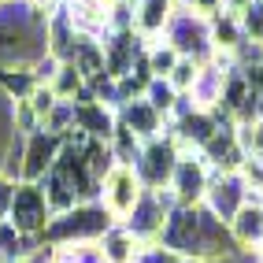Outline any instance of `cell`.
<instances>
[{"mask_svg": "<svg viewBox=\"0 0 263 263\" xmlns=\"http://www.w3.org/2000/svg\"><path fill=\"white\" fill-rule=\"evenodd\" d=\"M156 245L182 259H193V263H222L237 249L230 237V226L219 222L204 204H189V208L174 204Z\"/></svg>", "mask_w": 263, "mask_h": 263, "instance_id": "1", "label": "cell"}, {"mask_svg": "<svg viewBox=\"0 0 263 263\" xmlns=\"http://www.w3.org/2000/svg\"><path fill=\"white\" fill-rule=\"evenodd\" d=\"M115 219L104 212L100 200H89V204H74L71 212H60L52 215V222L45 226L41 241L52 245V249H74V245H97L100 234L108 230Z\"/></svg>", "mask_w": 263, "mask_h": 263, "instance_id": "2", "label": "cell"}, {"mask_svg": "<svg viewBox=\"0 0 263 263\" xmlns=\"http://www.w3.org/2000/svg\"><path fill=\"white\" fill-rule=\"evenodd\" d=\"M163 41L185 60H197L208 63L215 56V45H212V26H208L204 15H193V11H174L171 23L163 30Z\"/></svg>", "mask_w": 263, "mask_h": 263, "instance_id": "3", "label": "cell"}, {"mask_svg": "<svg viewBox=\"0 0 263 263\" xmlns=\"http://www.w3.org/2000/svg\"><path fill=\"white\" fill-rule=\"evenodd\" d=\"M174 212V197H171V189H145L141 193V200L134 204V212L122 219V226L145 245V249H152L156 241H160L163 234V222L167 215Z\"/></svg>", "mask_w": 263, "mask_h": 263, "instance_id": "4", "label": "cell"}, {"mask_svg": "<svg viewBox=\"0 0 263 263\" xmlns=\"http://www.w3.org/2000/svg\"><path fill=\"white\" fill-rule=\"evenodd\" d=\"M4 219H8L19 234H26V237H41L45 226L52 222V208H48V200H45L41 185H37V182H19V185H15Z\"/></svg>", "mask_w": 263, "mask_h": 263, "instance_id": "5", "label": "cell"}, {"mask_svg": "<svg viewBox=\"0 0 263 263\" xmlns=\"http://www.w3.org/2000/svg\"><path fill=\"white\" fill-rule=\"evenodd\" d=\"M178 156H182V148L171 134H160V137H152V141H145L141 152H137V160H134V171H137V178H141V185L145 189H167Z\"/></svg>", "mask_w": 263, "mask_h": 263, "instance_id": "6", "label": "cell"}, {"mask_svg": "<svg viewBox=\"0 0 263 263\" xmlns=\"http://www.w3.org/2000/svg\"><path fill=\"white\" fill-rule=\"evenodd\" d=\"M141 178H137V171L126 167V163H115L108 174H104V182H100V204H104V212H108L115 222H122L130 212H134V204L141 200Z\"/></svg>", "mask_w": 263, "mask_h": 263, "instance_id": "7", "label": "cell"}, {"mask_svg": "<svg viewBox=\"0 0 263 263\" xmlns=\"http://www.w3.org/2000/svg\"><path fill=\"white\" fill-rule=\"evenodd\" d=\"M208 182H212V167H208V160L200 152H182L178 163H174V174H171V197L174 204H200L204 193H208Z\"/></svg>", "mask_w": 263, "mask_h": 263, "instance_id": "8", "label": "cell"}, {"mask_svg": "<svg viewBox=\"0 0 263 263\" xmlns=\"http://www.w3.org/2000/svg\"><path fill=\"white\" fill-rule=\"evenodd\" d=\"M245 200H249V189H245V182L237 178V171H212V182H208V193H204L200 204L219 222H230L241 212Z\"/></svg>", "mask_w": 263, "mask_h": 263, "instance_id": "9", "label": "cell"}, {"mask_svg": "<svg viewBox=\"0 0 263 263\" xmlns=\"http://www.w3.org/2000/svg\"><path fill=\"white\" fill-rule=\"evenodd\" d=\"M60 152H63V134H52V130L26 134V145H23V182H41L45 174L52 171V163L60 160Z\"/></svg>", "mask_w": 263, "mask_h": 263, "instance_id": "10", "label": "cell"}, {"mask_svg": "<svg viewBox=\"0 0 263 263\" xmlns=\"http://www.w3.org/2000/svg\"><path fill=\"white\" fill-rule=\"evenodd\" d=\"M145 252H148V249H145V245L137 241L122 222H111L108 230L100 234V241H97L100 263H141Z\"/></svg>", "mask_w": 263, "mask_h": 263, "instance_id": "11", "label": "cell"}, {"mask_svg": "<svg viewBox=\"0 0 263 263\" xmlns=\"http://www.w3.org/2000/svg\"><path fill=\"white\" fill-rule=\"evenodd\" d=\"M115 122H119V111L104 108V104H97V100H89V97L74 100V126H71V130L93 137V141H111Z\"/></svg>", "mask_w": 263, "mask_h": 263, "instance_id": "12", "label": "cell"}, {"mask_svg": "<svg viewBox=\"0 0 263 263\" xmlns=\"http://www.w3.org/2000/svg\"><path fill=\"white\" fill-rule=\"evenodd\" d=\"M119 122L137 137V141H152V137L167 134V119L156 111L145 97H137V100H126V104H122V108H119Z\"/></svg>", "mask_w": 263, "mask_h": 263, "instance_id": "13", "label": "cell"}, {"mask_svg": "<svg viewBox=\"0 0 263 263\" xmlns=\"http://www.w3.org/2000/svg\"><path fill=\"white\" fill-rule=\"evenodd\" d=\"M230 226V237L237 249L245 252H259L263 249V200H245L241 212L226 222Z\"/></svg>", "mask_w": 263, "mask_h": 263, "instance_id": "14", "label": "cell"}, {"mask_svg": "<svg viewBox=\"0 0 263 263\" xmlns=\"http://www.w3.org/2000/svg\"><path fill=\"white\" fill-rule=\"evenodd\" d=\"M174 15V0H137L134 4V33L145 41H160Z\"/></svg>", "mask_w": 263, "mask_h": 263, "instance_id": "15", "label": "cell"}, {"mask_svg": "<svg viewBox=\"0 0 263 263\" xmlns=\"http://www.w3.org/2000/svg\"><path fill=\"white\" fill-rule=\"evenodd\" d=\"M37 85H41V82H37L33 63H0V93H4L11 104L30 100Z\"/></svg>", "mask_w": 263, "mask_h": 263, "instance_id": "16", "label": "cell"}, {"mask_svg": "<svg viewBox=\"0 0 263 263\" xmlns=\"http://www.w3.org/2000/svg\"><path fill=\"white\" fill-rule=\"evenodd\" d=\"M33 249H37L33 237L19 234L8 219H0V263H26Z\"/></svg>", "mask_w": 263, "mask_h": 263, "instance_id": "17", "label": "cell"}, {"mask_svg": "<svg viewBox=\"0 0 263 263\" xmlns=\"http://www.w3.org/2000/svg\"><path fill=\"white\" fill-rule=\"evenodd\" d=\"M48 89L56 93V100H82V93H85V78L74 71V63H63L60 60V67H56V74H52V82H48Z\"/></svg>", "mask_w": 263, "mask_h": 263, "instance_id": "18", "label": "cell"}, {"mask_svg": "<svg viewBox=\"0 0 263 263\" xmlns=\"http://www.w3.org/2000/svg\"><path fill=\"white\" fill-rule=\"evenodd\" d=\"M145 100H148L152 108H156V111H160V115L171 122V115H174V108H178L182 93L174 89V85H171L167 78H152V82H148V89H145Z\"/></svg>", "mask_w": 263, "mask_h": 263, "instance_id": "19", "label": "cell"}, {"mask_svg": "<svg viewBox=\"0 0 263 263\" xmlns=\"http://www.w3.org/2000/svg\"><path fill=\"white\" fill-rule=\"evenodd\" d=\"M145 60H148L152 78H167V74L174 71V63H178L182 56H178V52H174L167 41H148V45H145Z\"/></svg>", "mask_w": 263, "mask_h": 263, "instance_id": "20", "label": "cell"}, {"mask_svg": "<svg viewBox=\"0 0 263 263\" xmlns=\"http://www.w3.org/2000/svg\"><path fill=\"white\" fill-rule=\"evenodd\" d=\"M237 23H241V33H245V41H252V45H263V0H252L249 8H245L237 15Z\"/></svg>", "mask_w": 263, "mask_h": 263, "instance_id": "21", "label": "cell"}, {"mask_svg": "<svg viewBox=\"0 0 263 263\" xmlns=\"http://www.w3.org/2000/svg\"><path fill=\"white\" fill-rule=\"evenodd\" d=\"M197 71H200V63L197 60H178V63H174V71L167 74V82L174 85V89H178V93H189L193 89V82H197Z\"/></svg>", "mask_w": 263, "mask_h": 263, "instance_id": "22", "label": "cell"}, {"mask_svg": "<svg viewBox=\"0 0 263 263\" xmlns=\"http://www.w3.org/2000/svg\"><path fill=\"white\" fill-rule=\"evenodd\" d=\"M141 263H193V259H182V256H174V252L160 249V245H152V249L141 256Z\"/></svg>", "mask_w": 263, "mask_h": 263, "instance_id": "23", "label": "cell"}, {"mask_svg": "<svg viewBox=\"0 0 263 263\" xmlns=\"http://www.w3.org/2000/svg\"><path fill=\"white\" fill-rule=\"evenodd\" d=\"M15 185H19V182H11V178H4V174H0V219H4L8 204H11V193H15Z\"/></svg>", "mask_w": 263, "mask_h": 263, "instance_id": "24", "label": "cell"}, {"mask_svg": "<svg viewBox=\"0 0 263 263\" xmlns=\"http://www.w3.org/2000/svg\"><path fill=\"white\" fill-rule=\"evenodd\" d=\"M52 263H71V259H63V256H60V252H56V259H52Z\"/></svg>", "mask_w": 263, "mask_h": 263, "instance_id": "25", "label": "cell"}, {"mask_svg": "<svg viewBox=\"0 0 263 263\" xmlns=\"http://www.w3.org/2000/svg\"><path fill=\"white\" fill-rule=\"evenodd\" d=\"M256 263H263V249H259V252H256Z\"/></svg>", "mask_w": 263, "mask_h": 263, "instance_id": "26", "label": "cell"}, {"mask_svg": "<svg viewBox=\"0 0 263 263\" xmlns=\"http://www.w3.org/2000/svg\"><path fill=\"white\" fill-rule=\"evenodd\" d=\"M259 160H263V156H259Z\"/></svg>", "mask_w": 263, "mask_h": 263, "instance_id": "27", "label": "cell"}]
</instances>
